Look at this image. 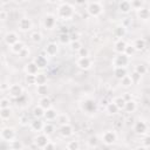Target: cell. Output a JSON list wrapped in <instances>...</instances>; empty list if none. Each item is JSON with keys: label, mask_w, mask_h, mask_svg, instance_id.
<instances>
[{"label": "cell", "mask_w": 150, "mask_h": 150, "mask_svg": "<svg viewBox=\"0 0 150 150\" xmlns=\"http://www.w3.org/2000/svg\"><path fill=\"white\" fill-rule=\"evenodd\" d=\"M149 62H150V57H149Z\"/></svg>", "instance_id": "003e7915"}, {"label": "cell", "mask_w": 150, "mask_h": 150, "mask_svg": "<svg viewBox=\"0 0 150 150\" xmlns=\"http://www.w3.org/2000/svg\"><path fill=\"white\" fill-rule=\"evenodd\" d=\"M81 109L86 112H95L97 110V103L93 98H84L81 102Z\"/></svg>", "instance_id": "3957f363"}, {"label": "cell", "mask_w": 150, "mask_h": 150, "mask_svg": "<svg viewBox=\"0 0 150 150\" xmlns=\"http://www.w3.org/2000/svg\"><path fill=\"white\" fill-rule=\"evenodd\" d=\"M89 148H97L98 146V138L96 136H90L87 141Z\"/></svg>", "instance_id": "b9f144b4"}, {"label": "cell", "mask_w": 150, "mask_h": 150, "mask_svg": "<svg viewBox=\"0 0 150 150\" xmlns=\"http://www.w3.org/2000/svg\"><path fill=\"white\" fill-rule=\"evenodd\" d=\"M136 109H137V103H136V102H135L132 98L125 102V105H124V110H125L127 112H129V114H132V112H135V111H136Z\"/></svg>", "instance_id": "603a6c76"}, {"label": "cell", "mask_w": 150, "mask_h": 150, "mask_svg": "<svg viewBox=\"0 0 150 150\" xmlns=\"http://www.w3.org/2000/svg\"><path fill=\"white\" fill-rule=\"evenodd\" d=\"M12 116V110L11 108H0V117L2 121H6V120H9V117Z\"/></svg>", "instance_id": "f546056e"}, {"label": "cell", "mask_w": 150, "mask_h": 150, "mask_svg": "<svg viewBox=\"0 0 150 150\" xmlns=\"http://www.w3.org/2000/svg\"><path fill=\"white\" fill-rule=\"evenodd\" d=\"M21 1H23V2H26V1H29V0H21Z\"/></svg>", "instance_id": "e7e4bbea"}, {"label": "cell", "mask_w": 150, "mask_h": 150, "mask_svg": "<svg viewBox=\"0 0 150 150\" xmlns=\"http://www.w3.org/2000/svg\"><path fill=\"white\" fill-rule=\"evenodd\" d=\"M56 116H57V111L55 109H53V108H49V109H46L43 117L47 121H54V120H56Z\"/></svg>", "instance_id": "484cf974"}, {"label": "cell", "mask_w": 150, "mask_h": 150, "mask_svg": "<svg viewBox=\"0 0 150 150\" xmlns=\"http://www.w3.org/2000/svg\"><path fill=\"white\" fill-rule=\"evenodd\" d=\"M36 93L41 97L47 96L48 95V86L47 84H36Z\"/></svg>", "instance_id": "4dcf8cb0"}, {"label": "cell", "mask_w": 150, "mask_h": 150, "mask_svg": "<svg viewBox=\"0 0 150 150\" xmlns=\"http://www.w3.org/2000/svg\"><path fill=\"white\" fill-rule=\"evenodd\" d=\"M130 76H131V79H132L134 84L139 83V82H141V80H142V75H141V74H138V73H137V71H135V70H134V73H132Z\"/></svg>", "instance_id": "bcb514c9"}, {"label": "cell", "mask_w": 150, "mask_h": 150, "mask_svg": "<svg viewBox=\"0 0 150 150\" xmlns=\"http://www.w3.org/2000/svg\"><path fill=\"white\" fill-rule=\"evenodd\" d=\"M7 15H8V14H7V12H6L5 9H1V11H0V19H1L2 21H5V20L7 19Z\"/></svg>", "instance_id": "6f0895ef"}, {"label": "cell", "mask_w": 150, "mask_h": 150, "mask_svg": "<svg viewBox=\"0 0 150 150\" xmlns=\"http://www.w3.org/2000/svg\"><path fill=\"white\" fill-rule=\"evenodd\" d=\"M123 97H124V100H125V101H129V100H131V95H130L129 93H125V94L123 95Z\"/></svg>", "instance_id": "94428289"}, {"label": "cell", "mask_w": 150, "mask_h": 150, "mask_svg": "<svg viewBox=\"0 0 150 150\" xmlns=\"http://www.w3.org/2000/svg\"><path fill=\"white\" fill-rule=\"evenodd\" d=\"M33 61L38 64V67H39L40 69H43V68H46V67L48 66V60H47V57H46L43 54L38 55Z\"/></svg>", "instance_id": "d6986e66"}, {"label": "cell", "mask_w": 150, "mask_h": 150, "mask_svg": "<svg viewBox=\"0 0 150 150\" xmlns=\"http://www.w3.org/2000/svg\"><path fill=\"white\" fill-rule=\"evenodd\" d=\"M77 55H79V57H81V56H89V49L87 47H82L77 52Z\"/></svg>", "instance_id": "681fc988"}, {"label": "cell", "mask_w": 150, "mask_h": 150, "mask_svg": "<svg viewBox=\"0 0 150 150\" xmlns=\"http://www.w3.org/2000/svg\"><path fill=\"white\" fill-rule=\"evenodd\" d=\"M4 41H5V43L7 45V46H13L14 43H16L18 41H20L19 40V35H18V33H15V32H8V33H6L5 34V36H4Z\"/></svg>", "instance_id": "30bf717a"}, {"label": "cell", "mask_w": 150, "mask_h": 150, "mask_svg": "<svg viewBox=\"0 0 150 150\" xmlns=\"http://www.w3.org/2000/svg\"><path fill=\"white\" fill-rule=\"evenodd\" d=\"M137 16L141 20H148L150 19V9L146 7H142L139 9H137Z\"/></svg>", "instance_id": "7402d4cb"}, {"label": "cell", "mask_w": 150, "mask_h": 150, "mask_svg": "<svg viewBox=\"0 0 150 150\" xmlns=\"http://www.w3.org/2000/svg\"><path fill=\"white\" fill-rule=\"evenodd\" d=\"M54 130H55V128H54V125H53L52 123H46L45 127H43V130H42V131H43L46 135L50 136V135L54 132Z\"/></svg>", "instance_id": "ee69618b"}, {"label": "cell", "mask_w": 150, "mask_h": 150, "mask_svg": "<svg viewBox=\"0 0 150 150\" xmlns=\"http://www.w3.org/2000/svg\"><path fill=\"white\" fill-rule=\"evenodd\" d=\"M60 33H69V29H68V27H66V26H62V27H60Z\"/></svg>", "instance_id": "680465c9"}, {"label": "cell", "mask_w": 150, "mask_h": 150, "mask_svg": "<svg viewBox=\"0 0 150 150\" xmlns=\"http://www.w3.org/2000/svg\"><path fill=\"white\" fill-rule=\"evenodd\" d=\"M114 75H115V77H116L117 80H121L122 77H124L125 75H128L127 68H125V67H115Z\"/></svg>", "instance_id": "cb8c5ba5"}, {"label": "cell", "mask_w": 150, "mask_h": 150, "mask_svg": "<svg viewBox=\"0 0 150 150\" xmlns=\"http://www.w3.org/2000/svg\"><path fill=\"white\" fill-rule=\"evenodd\" d=\"M25 82H26L28 86L36 84V76L33 75V74H26V76H25Z\"/></svg>", "instance_id": "ab89813d"}, {"label": "cell", "mask_w": 150, "mask_h": 150, "mask_svg": "<svg viewBox=\"0 0 150 150\" xmlns=\"http://www.w3.org/2000/svg\"><path fill=\"white\" fill-rule=\"evenodd\" d=\"M39 67H38V64L34 62V61H30V62H28V63H26V66H25V71H26V74H33V75H36L38 73H39Z\"/></svg>", "instance_id": "e0dca14e"}, {"label": "cell", "mask_w": 150, "mask_h": 150, "mask_svg": "<svg viewBox=\"0 0 150 150\" xmlns=\"http://www.w3.org/2000/svg\"><path fill=\"white\" fill-rule=\"evenodd\" d=\"M45 109L39 104V105H36V107H34L33 108V116L35 117V118H42L43 116H45Z\"/></svg>", "instance_id": "83f0119b"}, {"label": "cell", "mask_w": 150, "mask_h": 150, "mask_svg": "<svg viewBox=\"0 0 150 150\" xmlns=\"http://www.w3.org/2000/svg\"><path fill=\"white\" fill-rule=\"evenodd\" d=\"M0 89H1V91H6V90L9 89V84H8L7 82L2 81V82H1V86H0Z\"/></svg>", "instance_id": "11a10c76"}, {"label": "cell", "mask_w": 150, "mask_h": 150, "mask_svg": "<svg viewBox=\"0 0 150 150\" xmlns=\"http://www.w3.org/2000/svg\"><path fill=\"white\" fill-rule=\"evenodd\" d=\"M75 2H76L77 5H84V4L87 2V0H75Z\"/></svg>", "instance_id": "6125c7cd"}, {"label": "cell", "mask_w": 150, "mask_h": 150, "mask_svg": "<svg viewBox=\"0 0 150 150\" xmlns=\"http://www.w3.org/2000/svg\"><path fill=\"white\" fill-rule=\"evenodd\" d=\"M19 123H20L21 125H27L28 123H30V122H29V117H28L27 115H22V116H20V118H19Z\"/></svg>", "instance_id": "f907efd6"}, {"label": "cell", "mask_w": 150, "mask_h": 150, "mask_svg": "<svg viewBox=\"0 0 150 150\" xmlns=\"http://www.w3.org/2000/svg\"><path fill=\"white\" fill-rule=\"evenodd\" d=\"M48 137H49V136L46 135L45 132H42V134H38V135L34 137L33 143H34V145H36V148L43 149V148L47 145V143L49 142V138H48Z\"/></svg>", "instance_id": "52a82bcc"}, {"label": "cell", "mask_w": 150, "mask_h": 150, "mask_svg": "<svg viewBox=\"0 0 150 150\" xmlns=\"http://www.w3.org/2000/svg\"><path fill=\"white\" fill-rule=\"evenodd\" d=\"M118 108H120V110H122V109H124V105H125V100H124V97L123 96H117V97H115L114 98V101H112Z\"/></svg>", "instance_id": "8d00e7d4"}, {"label": "cell", "mask_w": 150, "mask_h": 150, "mask_svg": "<svg viewBox=\"0 0 150 150\" xmlns=\"http://www.w3.org/2000/svg\"><path fill=\"white\" fill-rule=\"evenodd\" d=\"M56 23V18L53 14H47L43 18V27L46 29H53Z\"/></svg>", "instance_id": "7c38bea8"}, {"label": "cell", "mask_w": 150, "mask_h": 150, "mask_svg": "<svg viewBox=\"0 0 150 150\" xmlns=\"http://www.w3.org/2000/svg\"><path fill=\"white\" fill-rule=\"evenodd\" d=\"M129 63V56L125 53L122 54H117L114 59H112V64L114 67H125Z\"/></svg>", "instance_id": "5b68a950"}, {"label": "cell", "mask_w": 150, "mask_h": 150, "mask_svg": "<svg viewBox=\"0 0 150 150\" xmlns=\"http://www.w3.org/2000/svg\"><path fill=\"white\" fill-rule=\"evenodd\" d=\"M129 1H134V0H129Z\"/></svg>", "instance_id": "03108f58"}, {"label": "cell", "mask_w": 150, "mask_h": 150, "mask_svg": "<svg viewBox=\"0 0 150 150\" xmlns=\"http://www.w3.org/2000/svg\"><path fill=\"white\" fill-rule=\"evenodd\" d=\"M87 12L90 16H98L101 13H102V6L100 2L97 1H93L90 2L88 6H87Z\"/></svg>", "instance_id": "277c9868"}, {"label": "cell", "mask_w": 150, "mask_h": 150, "mask_svg": "<svg viewBox=\"0 0 150 150\" xmlns=\"http://www.w3.org/2000/svg\"><path fill=\"white\" fill-rule=\"evenodd\" d=\"M134 47H135L136 52H141L146 47V42L144 39H136L134 42Z\"/></svg>", "instance_id": "f1b7e54d"}, {"label": "cell", "mask_w": 150, "mask_h": 150, "mask_svg": "<svg viewBox=\"0 0 150 150\" xmlns=\"http://www.w3.org/2000/svg\"><path fill=\"white\" fill-rule=\"evenodd\" d=\"M82 47H83V46H82V42H81L80 40L70 41V49H71L73 52H76V53H77Z\"/></svg>", "instance_id": "f35d334b"}, {"label": "cell", "mask_w": 150, "mask_h": 150, "mask_svg": "<svg viewBox=\"0 0 150 150\" xmlns=\"http://www.w3.org/2000/svg\"><path fill=\"white\" fill-rule=\"evenodd\" d=\"M120 81H121L122 87H124V88H130V87L134 84L132 79H131V76H130V75H125V76H124V77H122Z\"/></svg>", "instance_id": "1f68e13d"}, {"label": "cell", "mask_w": 150, "mask_h": 150, "mask_svg": "<svg viewBox=\"0 0 150 150\" xmlns=\"http://www.w3.org/2000/svg\"><path fill=\"white\" fill-rule=\"evenodd\" d=\"M118 9H120V12H122V13H124V14H128V13L132 9L131 2H130L129 0H122V1L118 4Z\"/></svg>", "instance_id": "ffe728a7"}, {"label": "cell", "mask_w": 150, "mask_h": 150, "mask_svg": "<svg viewBox=\"0 0 150 150\" xmlns=\"http://www.w3.org/2000/svg\"><path fill=\"white\" fill-rule=\"evenodd\" d=\"M60 0H47V2H49V4H56V2H59Z\"/></svg>", "instance_id": "be15d7a7"}, {"label": "cell", "mask_w": 150, "mask_h": 150, "mask_svg": "<svg viewBox=\"0 0 150 150\" xmlns=\"http://www.w3.org/2000/svg\"><path fill=\"white\" fill-rule=\"evenodd\" d=\"M29 55V49L27 48V47H25L20 53H19V56L20 57H22V59H25V57H27Z\"/></svg>", "instance_id": "f5cc1de1"}, {"label": "cell", "mask_w": 150, "mask_h": 150, "mask_svg": "<svg viewBox=\"0 0 150 150\" xmlns=\"http://www.w3.org/2000/svg\"><path fill=\"white\" fill-rule=\"evenodd\" d=\"M131 2V7L134 9H139L143 7V0H134V1H130Z\"/></svg>", "instance_id": "7dc6e473"}, {"label": "cell", "mask_w": 150, "mask_h": 150, "mask_svg": "<svg viewBox=\"0 0 150 150\" xmlns=\"http://www.w3.org/2000/svg\"><path fill=\"white\" fill-rule=\"evenodd\" d=\"M66 148L68 150H77V149H80V143H79V141H69L67 143Z\"/></svg>", "instance_id": "f6af8a7d"}, {"label": "cell", "mask_w": 150, "mask_h": 150, "mask_svg": "<svg viewBox=\"0 0 150 150\" xmlns=\"http://www.w3.org/2000/svg\"><path fill=\"white\" fill-rule=\"evenodd\" d=\"M59 132H60V135H61L62 137H64V138H68V137H70V136L73 135V132H74V129H73V127H71L69 123H67V124L60 125Z\"/></svg>", "instance_id": "5bb4252c"}, {"label": "cell", "mask_w": 150, "mask_h": 150, "mask_svg": "<svg viewBox=\"0 0 150 150\" xmlns=\"http://www.w3.org/2000/svg\"><path fill=\"white\" fill-rule=\"evenodd\" d=\"M127 42L123 40V39H118L116 42H115V46H114V49L117 54H122L125 52V48H127Z\"/></svg>", "instance_id": "ac0fdd59"}, {"label": "cell", "mask_w": 150, "mask_h": 150, "mask_svg": "<svg viewBox=\"0 0 150 150\" xmlns=\"http://www.w3.org/2000/svg\"><path fill=\"white\" fill-rule=\"evenodd\" d=\"M70 40H71V41L80 40V39H79V34H70Z\"/></svg>", "instance_id": "91938a15"}, {"label": "cell", "mask_w": 150, "mask_h": 150, "mask_svg": "<svg viewBox=\"0 0 150 150\" xmlns=\"http://www.w3.org/2000/svg\"><path fill=\"white\" fill-rule=\"evenodd\" d=\"M30 40L34 42V43H39L42 41V34L40 32H33L30 34Z\"/></svg>", "instance_id": "60d3db41"}, {"label": "cell", "mask_w": 150, "mask_h": 150, "mask_svg": "<svg viewBox=\"0 0 150 150\" xmlns=\"http://www.w3.org/2000/svg\"><path fill=\"white\" fill-rule=\"evenodd\" d=\"M16 137V131L14 128L12 127H2L0 130V138L2 142H7L11 143L12 141H14Z\"/></svg>", "instance_id": "6da1fadb"}, {"label": "cell", "mask_w": 150, "mask_h": 150, "mask_svg": "<svg viewBox=\"0 0 150 150\" xmlns=\"http://www.w3.org/2000/svg\"><path fill=\"white\" fill-rule=\"evenodd\" d=\"M9 100L8 98H6V97H4V98H1L0 100V108H8L9 107Z\"/></svg>", "instance_id": "816d5d0a"}, {"label": "cell", "mask_w": 150, "mask_h": 150, "mask_svg": "<svg viewBox=\"0 0 150 150\" xmlns=\"http://www.w3.org/2000/svg\"><path fill=\"white\" fill-rule=\"evenodd\" d=\"M73 14H74V8H73V6L70 4H67V2L61 4L59 6V8H57V15L63 20L71 18Z\"/></svg>", "instance_id": "7a4b0ae2"}, {"label": "cell", "mask_w": 150, "mask_h": 150, "mask_svg": "<svg viewBox=\"0 0 150 150\" xmlns=\"http://www.w3.org/2000/svg\"><path fill=\"white\" fill-rule=\"evenodd\" d=\"M76 66L82 70H88L91 67V59L89 56H81L76 60Z\"/></svg>", "instance_id": "9c48e42d"}, {"label": "cell", "mask_w": 150, "mask_h": 150, "mask_svg": "<svg viewBox=\"0 0 150 150\" xmlns=\"http://www.w3.org/2000/svg\"><path fill=\"white\" fill-rule=\"evenodd\" d=\"M142 143H143V146H144V148H150V135H146V136L143 138Z\"/></svg>", "instance_id": "db71d44e"}, {"label": "cell", "mask_w": 150, "mask_h": 150, "mask_svg": "<svg viewBox=\"0 0 150 150\" xmlns=\"http://www.w3.org/2000/svg\"><path fill=\"white\" fill-rule=\"evenodd\" d=\"M136 52V49H135V47H134V45L131 46V45H127V48H125V54L128 55V56H131L134 53Z\"/></svg>", "instance_id": "c3c4849f"}, {"label": "cell", "mask_w": 150, "mask_h": 150, "mask_svg": "<svg viewBox=\"0 0 150 150\" xmlns=\"http://www.w3.org/2000/svg\"><path fill=\"white\" fill-rule=\"evenodd\" d=\"M102 141L107 145H111L117 141V135L114 130H105L102 134Z\"/></svg>", "instance_id": "8992f818"}, {"label": "cell", "mask_w": 150, "mask_h": 150, "mask_svg": "<svg viewBox=\"0 0 150 150\" xmlns=\"http://www.w3.org/2000/svg\"><path fill=\"white\" fill-rule=\"evenodd\" d=\"M18 26H19V29H20V30H22V32H28V30L32 29L33 22H32V20H30L29 18H21V19L19 20Z\"/></svg>", "instance_id": "8fae6325"}, {"label": "cell", "mask_w": 150, "mask_h": 150, "mask_svg": "<svg viewBox=\"0 0 150 150\" xmlns=\"http://www.w3.org/2000/svg\"><path fill=\"white\" fill-rule=\"evenodd\" d=\"M59 41L62 43V45H68L70 43V34L69 33H60L59 35Z\"/></svg>", "instance_id": "e575fe53"}, {"label": "cell", "mask_w": 150, "mask_h": 150, "mask_svg": "<svg viewBox=\"0 0 150 150\" xmlns=\"http://www.w3.org/2000/svg\"><path fill=\"white\" fill-rule=\"evenodd\" d=\"M9 148H11L12 150H22V149H23V144H22L21 141L14 139V141H12V142L9 143Z\"/></svg>", "instance_id": "74e56055"}, {"label": "cell", "mask_w": 150, "mask_h": 150, "mask_svg": "<svg viewBox=\"0 0 150 150\" xmlns=\"http://www.w3.org/2000/svg\"><path fill=\"white\" fill-rule=\"evenodd\" d=\"M39 104L46 110V109H49V108H52V100H50V97H48V95L47 96H42L41 98H40V101H39Z\"/></svg>", "instance_id": "d4e9b609"}, {"label": "cell", "mask_w": 150, "mask_h": 150, "mask_svg": "<svg viewBox=\"0 0 150 150\" xmlns=\"http://www.w3.org/2000/svg\"><path fill=\"white\" fill-rule=\"evenodd\" d=\"M55 146H56L55 143H53V142L49 141V142L47 143V145H46L43 149H45V150H53V149H55Z\"/></svg>", "instance_id": "9f6ffc18"}, {"label": "cell", "mask_w": 150, "mask_h": 150, "mask_svg": "<svg viewBox=\"0 0 150 150\" xmlns=\"http://www.w3.org/2000/svg\"><path fill=\"white\" fill-rule=\"evenodd\" d=\"M7 91H8L9 96H12L14 98H18L21 95H23V87L21 84H19V83H14V84L9 86V89Z\"/></svg>", "instance_id": "ba28073f"}, {"label": "cell", "mask_w": 150, "mask_h": 150, "mask_svg": "<svg viewBox=\"0 0 150 150\" xmlns=\"http://www.w3.org/2000/svg\"><path fill=\"white\" fill-rule=\"evenodd\" d=\"M45 123L41 121V118H35L33 121H30V129L34 132H41L43 130Z\"/></svg>", "instance_id": "2e32d148"}, {"label": "cell", "mask_w": 150, "mask_h": 150, "mask_svg": "<svg viewBox=\"0 0 150 150\" xmlns=\"http://www.w3.org/2000/svg\"><path fill=\"white\" fill-rule=\"evenodd\" d=\"M35 76H36V84H47L48 77L45 73H38Z\"/></svg>", "instance_id": "d590c367"}, {"label": "cell", "mask_w": 150, "mask_h": 150, "mask_svg": "<svg viewBox=\"0 0 150 150\" xmlns=\"http://www.w3.org/2000/svg\"><path fill=\"white\" fill-rule=\"evenodd\" d=\"M23 48H25V45H23V42H21V41H18V42L14 43L13 46H11V50H12V53L18 54V55H19V53H20Z\"/></svg>", "instance_id": "836d02e7"}, {"label": "cell", "mask_w": 150, "mask_h": 150, "mask_svg": "<svg viewBox=\"0 0 150 150\" xmlns=\"http://www.w3.org/2000/svg\"><path fill=\"white\" fill-rule=\"evenodd\" d=\"M56 123L59 125H63V124L69 123L68 115H66V114H57V116H56Z\"/></svg>", "instance_id": "d6a6232c"}, {"label": "cell", "mask_w": 150, "mask_h": 150, "mask_svg": "<svg viewBox=\"0 0 150 150\" xmlns=\"http://www.w3.org/2000/svg\"><path fill=\"white\" fill-rule=\"evenodd\" d=\"M127 34V27L123 25H118L114 28V35L118 39H122L124 35Z\"/></svg>", "instance_id": "44dd1931"}, {"label": "cell", "mask_w": 150, "mask_h": 150, "mask_svg": "<svg viewBox=\"0 0 150 150\" xmlns=\"http://www.w3.org/2000/svg\"><path fill=\"white\" fill-rule=\"evenodd\" d=\"M135 71H137L138 74H141V75L143 76V75H145V74H146L148 68H146V66H145V64L139 63V64H137V66L135 67Z\"/></svg>", "instance_id": "7bdbcfd3"}, {"label": "cell", "mask_w": 150, "mask_h": 150, "mask_svg": "<svg viewBox=\"0 0 150 150\" xmlns=\"http://www.w3.org/2000/svg\"><path fill=\"white\" fill-rule=\"evenodd\" d=\"M118 110H120V108H118L114 102H109V103L107 104V107H105V111H107V114H109V115H116V114L118 112Z\"/></svg>", "instance_id": "4316f807"}, {"label": "cell", "mask_w": 150, "mask_h": 150, "mask_svg": "<svg viewBox=\"0 0 150 150\" xmlns=\"http://www.w3.org/2000/svg\"><path fill=\"white\" fill-rule=\"evenodd\" d=\"M59 52V46L57 43L55 42H49L46 45V48H45V53L48 55V56H54L56 55Z\"/></svg>", "instance_id": "9a60e30c"}, {"label": "cell", "mask_w": 150, "mask_h": 150, "mask_svg": "<svg viewBox=\"0 0 150 150\" xmlns=\"http://www.w3.org/2000/svg\"><path fill=\"white\" fill-rule=\"evenodd\" d=\"M134 131L137 135H143L148 131V124L144 121H137L134 124Z\"/></svg>", "instance_id": "4fadbf2b"}]
</instances>
